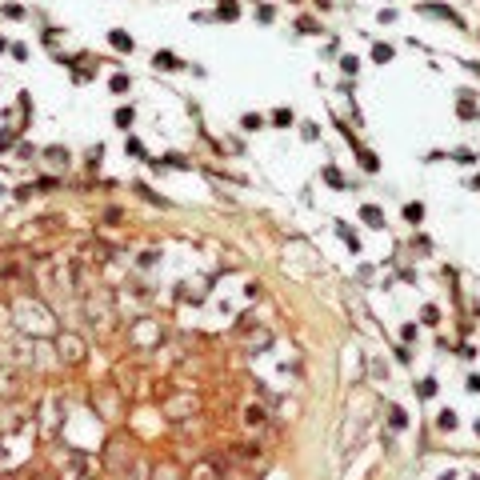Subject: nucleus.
Instances as JSON below:
<instances>
[{"label": "nucleus", "instance_id": "f257e3e1", "mask_svg": "<svg viewBox=\"0 0 480 480\" xmlns=\"http://www.w3.org/2000/svg\"><path fill=\"white\" fill-rule=\"evenodd\" d=\"M168 420H184V416H192L196 412V400L192 396H172V400H164V408H160Z\"/></svg>", "mask_w": 480, "mask_h": 480}, {"label": "nucleus", "instance_id": "f03ea898", "mask_svg": "<svg viewBox=\"0 0 480 480\" xmlns=\"http://www.w3.org/2000/svg\"><path fill=\"white\" fill-rule=\"evenodd\" d=\"M24 268H32V264H28V256H24V252H8V256H0V276H4V280H12V276H20Z\"/></svg>", "mask_w": 480, "mask_h": 480}, {"label": "nucleus", "instance_id": "7ed1b4c3", "mask_svg": "<svg viewBox=\"0 0 480 480\" xmlns=\"http://www.w3.org/2000/svg\"><path fill=\"white\" fill-rule=\"evenodd\" d=\"M60 356H64L68 364H76V360H84V344H80L76 336H60Z\"/></svg>", "mask_w": 480, "mask_h": 480}, {"label": "nucleus", "instance_id": "20e7f679", "mask_svg": "<svg viewBox=\"0 0 480 480\" xmlns=\"http://www.w3.org/2000/svg\"><path fill=\"white\" fill-rule=\"evenodd\" d=\"M108 44H112L116 52H132V36H128V32H120V28H116V32H108Z\"/></svg>", "mask_w": 480, "mask_h": 480}, {"label": "nucleus", "instance_id": "39448f33", "mask_svg": "<svg viewBox=\"0 0 480 480\" xmlns=\"http://www.w3.org/2000/svg\"><path fill=\"white\" fill-rule=\"evenodd\" d=\"M360 216H364V224H372V228H384V212H380L376 204H364V208H360Z\"/></svg>", "mask_w": 480, "mask_h": 480}, {"label": "nucleus", "instance_id": "423d86ee", "mask_svg": "<svg viewBox=\"0 0 480 480\" xmlns=\"http://www.w3.org/2000/svg\"><path fill=\"white\" fill-rule=\"evenodd\" d=\"M424 12H432V16H444V20H452V24H460V16H456L452 8H444V4H424Z\"/></svg>", "mask_w": 480, "mask_h": 480}, {"label": "nucleus", "instance_id": "0eeeda50", "mask_svg": "<svg viewBox=\"0 0 480 480\" xmlns=\"http://www.w3.org/2000/svg\"><path fill=\"white\" fill-rule=\"evenodd\" d=\"M336 232H340V236H344V244H348V248H352V252H360V240H356V232H352V228H348V224H340V228H336Z\"/></svg>", "mask_w": 480, "mask_h": 480}, {"label": "nucleus", "instance_id": "6e6552de", "mask_svg": "<svg viewBox=\"0 0 480 480\" xmlns=\"http://www.w3.org/2000/svg\"><path fill=\"white\" fill-rule=\"evenodd\" d=\"M436 428L452 432V428H456V412H440V416H436Z\"/></svg>", "mask_w": 480, "mask_h": 480}, {"label": "nucleus", "instance_id": "1a4fd4ad", "mask_svg": "<svg viewBox=\"0 0 480 480\" xmlns=\"http://www.w3.org/2000/svg\"><path fill=\"white\" fill-rule=\"evenodd\" d=\"M220 20H236V0H220Z\"/></svg>", "mask_w": 480, "mask_h": 480}, {"label": "nucleus", "instance_id": "9d476101", "mask_svg": "<svg viewBox=\"0 0 480 480\" xmlns=\"http://www.w3.org/2000/svg\"><path fill=\"white\" fill-rule=\"evenodd\" d=\"M112 120H116V128H128V124H132V108H116Z\"/></svg>", "mask_w": 480, "mask_h": 480}, {"label": "nucleus", "instance_id": "9b49d317", "mask_svg": "<svg viewBox=\"0 0 480 480\" xmlns=\"http://www.w3.org/2000/svg\"><path fill=\"white\" fill-rule=\"evenodd\" d=\"M404 216H408L412 224H420V220H424V204H408V208H404Z\"/></svg>", "mask_w": 480, "mask_h": 480}, {"label": "nucleus", "instance_id": "f8f14e48", "mask_svg": "<svg viewBox=\"0 0 480 480\" xmlns=\"http://www.w3.org/2000/svg\"><path fill=\"white\" fill-rule=\"evenodd\" d=\"M356 156H360V164H364L368 172H376V164H380V160H376L372 152H364V148H356Z\"/></svg>", "mask_w": 480, "mask_h": 480}, {"label": "nucleus", "instance_id": "ddd939ff", "mask_svg": "<svg viewBox=\"0 0 480 480\" xmlns=\"http://www.w3.org/2000/svg\"><path fill=\"white\" fill-rule=\"evenodd\" d=\"M372 60H380V64H384V60H392V48H388V44H376V48H372Z\"/></svg>", "mask_w": 480, "mask_h": 480}, {"label": "nucleus", "instance_id": "4468645a", "mask_svg": "<svg viewBox=\"0 0 480 480\" xmlns=\"http://www.w3.org/2000/svg\"><path fill=\"white\" fill-rule=\"evenodd\" d=\"M388 420H392V428H404L408 420H404V412L400 408H388Z\"/></svg>", "mask_w": 480, "mask_h": 480}, {"label": "nucleus", "instance_id": "2eb2a0df", "mask_svg": "<svg viewBox=\"0 0 480 480\" xmlns=\"http://www.w3.org/2000/svg\"><path fill=\"white\" fill-rule=\"evenodd\" d=\"M156 68H176V56H168V52H156Z\"/></svg>", "mask_w": 480, "mask_h": 480}, {"label": "nucleus", "instance_id": "dca6fc26", "mask_svg": "<svg viewBox=\"0 0 480 480\" xmlns=\"http://www.w3.org/2000/svg\"><path fill=\"white\" fill-rule=\"evenodd\" d=\"M124 88H128V76L116 72V76H112V92H124Z\"/></svg>", "mask_w": 480, "mask_h": 480}, {"label": "nucleus", "instance_id": "f3484780", "mask_svg": "<svg viewBox=\"0 0 480 480\" xmlns=\"http://www.w3.org/2000/svg\"><path fill=\"white\" fill-rule=\"evenodd\" d=\"M460 116H464V120H472V116H476V108H472V100H460Z\"/></svg>", "mask_w": 480, "mask_h": 480}, {"label": "nucleus", "instance_id": "a211bd4d", "mask_svg": "<svg viewBox=\"0 0 480 480\" xmlns=\"http://www.w3.org/2000/svg\"><path fill=\"white\" fill-rule=\"evenodd\" d=\"M416 392H420V396H432V392H436V380H420V388H416Z\"/></svg>", "mask_w": 480, "mask_h": 480}, {"label": "nucleus", "instance_id": "6ab92c4d", "mask_svg": "<svg viewBox=\"0 0 480 480\" xmlns=\"http://www.w3.org/2000/svg\"><path fill=\"white\" fill-rule=\"evenodd\" d=\"M324 176H328V184H332V188H340V184H344V180H340V172H336V168H328V172H324Z\"/></svg>", "mask_w": 480, "mask_h": 480}]
</instances>
